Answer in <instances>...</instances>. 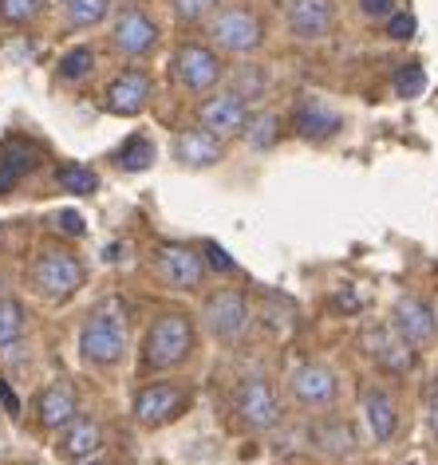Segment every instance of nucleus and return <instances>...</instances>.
<instances>
[{
	"label": "nucleus",
	"instance_id": "nucleus-1",
	"mask_svg": "<svg viewBox=\"0 0 438 465\" xmlns=\"http://www.w3.org/2000/svg\"><path fill=\"white\" fill-rule=\"evenodd\" d=\"M79 355L91 367H119L126 355V308L123 300H103L79 331Z\"/></svg>",
	"mask_w": 438,
	"mask_h": 465
},
{
	"label": "nucleus",
	"instance_id": "nucleus-2",
	"mask_svg": "<svg viewBox=\"0 0 438 465\" xmlns=\"http://www.w3.org/2000/svg\"><path fill=\"white\" fill-rule=\"evenodd\" d=\"M194 355V320L186 312H163L143 340L146 371H174Z\"/></svg>",
	"mask_w": 438,
	"mask_h": 465
},
{
	"label": "nucleus",
	"instance_id": "nucleus-3",
	"mask_svg": "<svg viewBox=\"0 0 438 465\" xmlns=\"http://www.w3.org/2000/svg\"><path fill=\"white\" fill-rule=\"evenodd\" d=\"M28 281L44 300L64 304V300H72L79 288L87 284V269H84V261H79L72 249L48 245V249L36 252V261H32V269H28Z\"/></svg>",
	"mask_w": 438,
	"mask_h": 465
},
{
	"label": "nucleus",
	"instance_id": "nucleus-4",
	"mask_svg": "<svg viewBox=\"0 0 438 465\" xmlns=\"http://www.w3.org/2000/svg\"><path fill=\"white\" fill-rule=\"evenodd\" d=\"M190 406V391L178 387V382H151V387H143L134 394V422L146 426V430H158L166 422H174V418Z\"/></svg>",
	"mask_w": 438,
	"mask_h": 465
},
{
	"label": "nucleus",
	"instance_id": "nucleus-5",
	"mask_svg": "<svg viewBox=\"0 0 438 465\" xmlns=\"http://www.w3.org/2000/svg\"><path fill=\"white\" fill-rule=\"evenodd\" d=\"M174 72H178V84L186 87L190 95H205V91H214L222 84L225 67L217 60V52L205 48V44H182L174 55Z\"/></svg>",
	"mask_w": 438,
	"mask_h": 465
},
{
	"label": "nucleus",
	"instance_id": "nucleus-6",
	"mask_svg": "<svg viewBox=\"0 0 438 465\" xmlns=\"http://www.w3.org/2000/svg\"><path fill=\"white\" fill-rule=\"evenodd\" d=\"M154 272L166 288H178V292H194L205 281V257L190 245H163L154 257Z\"/></svg>",
	"mask_w": 438,
	"mask_h": 465
},
{
	"label": "nucleus",
	"instance_id": "nucleus-7",
	"mask_svg": "<svg viewBox=\"0 0 438 465\" xmlns=\"http://www.w3.org/2000/svg\"><path fill=\"white\" fill-rule=\"evenodd\" d=\"M210 36H214L217 48L237 52V55H249V52L261 48L264 32H261L257 13H249V8H225V13L214 20Z\"/></svg>",
	"mask_w": 438,
	"mask_h": 465
},
{
	"label": "nucleus",
	"instance_id": "nucleus-8",
	"mask_svg": "<svg viewBox=\"0 0 438 465\" xmlns=\"http://www.w3.org/2000/svg\"><path fill=\"white\" fill-rule=\"evenodd\" d=\"M237 414H241V422H245L249 430H269V426L281 422V402H276L273 382L261 379V375L241 379V387H237Z\"/></svg>",
	"mask_w": 438,
	"mask_h": 465
},
{
	"label": "nucleus",
	"instance_id": "nucleus-9",
	"mask_svg": "<svg viewBox=\"0 0 438 465\" xmlns=\"http://www.w3.org/2000/svg\"><path fill=\"white\" fill-rule=\"evenodd\" d=\"M151 95H154V84L146 72H138V67H126L123 75L111 79L107 95H103V107L111 114H123V119H134V114H143L151 107Z\"/></svg>",
	"mask_w": 438,
	"mask_h": 465
},
{
	"label": "nucleus",
	"instance_id": "nucleus-10",
	"mask_svg": "<svg viewBox=\"0 0 438 465\" xmlns=\"http://www.w3.org/2000/svg\"><path fill=\"white\" fill-rule=\"evenodd\" d=\"M391 328H395L411 347H431L438 340V316L434 308L419 296H403L391 312Z\"/></svg>",
	"mask_w": 438,
	"mask_h": 465
},
{
	"label": "nucleus",
	"instance_id": "nucleus-11",
	"mask_svg": "<svg viewBox=\"0 0 438 465\" xmlns=\"http://www.w3.org/2000/svg\"><path fill=\"white\" fill-rule=\"evenodd\" d=\"M284 20L296 40H324L336 25V0H284Z\"/></svg>",
	"mask_w": 438,
	"mask_h": 465
},
{
	"label": "nucleus",
	"instance_id": "nucleus-12",
	"mask_svg": "<svg viewBox=\"0 0 438 465\" xmlns=\"http://www.w3.org/2000/svg\"><path fill=\"white\" fill-rule=\"evenodd\" d=\"M205 328H210L217 340H237L249 328V300L241 292H217L205 300Z\"/></svg>",
	"mask_w": 438,
	"mask_h": 465
},
{
	"label": "nucleus",
	"instance_id": "nucleus-13",
	"mask_svg": "<svg viewBox=\"0 0 438 465\" xmlns=\"http://www.w3.org/2000/svg\"><path fill=\"white\" fill-rule=\"evenodd\" d=\"M198 123L205 131H214L217 138H234L249 126V107L241 95H234V91H222V95L205 99L198 107Z\"/></svg>",
	"mask_w": 438,
	"mask_h": 465
},
{
	"label": "nucleus",
	"instance_id": "nucleus-14",
	"mask_svg": "<svg viewBox=\"0 0 438 465\" xmlns=\"http://www.w3.org/2000/svg\"><path fill=\"white\" fill-rule=\"evenodd\" d=\"M293 394L301 406H308V411L332 406L340 394V379H336V371L324 367V363H304V367L293 371Z\"/></svg>",
	"mask_w": 438,
	"mask_h": 465
},
{
	"label": "nucleus",
	"instance_id": "nucleus-15",
	"mask_svg": "<svg viewBox=\"0 0 438 465\" xmlns=\"http://www.w3.org/2000/svg\"><path fill=\"white\" fill-rule=\"evenodd\" d=\"M363 347H367V355H372L383 371L407 375V371L414 367V347L403 340L395 328H367L363 331Z\"/></svg>",
	"mask_w": 438,
	"mask_h": 465
},
{
	"label": "nucleus",
	"instance_id": "nucleus-16",
	"mask_svg": "<svg viewBox=\"0 0 438 465\" xmlns=\"http://www.w3.org/2000/svg\"><path fill=\"white\" fill-rule=\"evenodd\" d=\"M174 158L190 170H210L225 158V138H217L205 126H190V131H182L174 138Z\"/></svg>",
	"mask_w": 438,
	"mask_h": 465
},
{
	"label": "nucleus",
	"instance_id": "nucleus-17",
	"mask_svg": "<svg viewBox=\"0 0 438 465\" xmlns=\"http://www.w3.org/2000/svg\"><path fill=\"white\" fill-rule=\"evenodd\" d=\"M111 40L123 55H146L158 44V25L146 13H138V8H126V13L114 20Z\"/></svg>",
	"mask_w": 438,
	"mask_h": 465
},
{
	"label": "nucleus",
	"instance_id": "nucleus-18",
	"mask_svg": "<svg viewBox=\"0 0 438 465\" xmlns=\"http://www.w3.org/2000/svg\"><path fill=\"white\" fill-rule=\"evenodd\" d=\"M36 418H40L44 430L72 426L79 418V394H75L72 382H52V387H44L40 399H36Z\"/></svg>",
	"mask_w": 438,
	"mask_h": 465
},
{
	"label": "nucleus",
	"instance_id": "nucleus-19",
	"mask_svg": "<svg viewBox=\"0 0 438 465\" xmlns=\"http://www.w3.org/2000/svg\"><path fill=\"white\" fill-rule=\"evenodd\" d=\"M360 402H363V422H367V430H372V438L375 441H391V438H395V430H399L395 399H391L383 387H375V382H363Z\"/></svg>",
	"mask_w": 438,
	"mask_h": 465
},
{
	"label": "nucleus",
	"instance_id": "nucleus-20",
	"mask_svg": "<svg viewBox=\"0 0 438 465\" xmlns=\"http://www.w3.org/2000/svg\"><path fill=\"white\" fill-rule=\"evenodd\" d=\"M40 166V146L28 143V138H8L5 146H0V193H8L13 185L25 178V173H32Z\"/></svg>",
	"mask_w": 438,
	"mask_h": 465
},
{
	"label": "nucleus",
	"instance_id": "nucleus-21",
	"mask_svg": "<svg viewBox=\"0 0 438 465\" xmlns=\"http://www.w3.org/2000/svg\"><path fill=\"white\" fill-rule=\"evenodd\" d=\"M293 126H296V134H301V138H308V143H324V138L340 134L343 119H340L336 111H328L324 103L313 99V103H301V107H296Z\"/></svg>",
	"mask_w": 438,
	"mask_h": 465
},
{
	"label": "nucleus",
	"instance_id": "nucleus-22",
	"mask_svg": "<svg viewBox=\"0 0 438 465\" xmlns=\"http://www.w3.org/2000/svg\"><path fill=\"white\" fill-rule=\"evenodd\" d=\"M99 450H103V426L95 422V418H75L72 426H64V441H60L64 458L91 461Z\"/></svg>",
	"mask_w": 438,
	"mask_h": 465
},
{
	"label": "nucleus",
	"instance_id": "nucleus-23",
	"mask_svg": "<svg viewBox=\"0 0 438 465\" xmlns=\"http://www.w3.org/2000/svg\"><path fill=\"white\" fill-rule=\"evenodd\" d=\"M114 166H119L123 173L151 170V166H154V143H151L146 134H131L119 150H114Z\"/></svg>",
	"mask_w": 438,
	"mask_h": 465
},
{
	"label": "nucleus",
	"instance_id": "nucleus-24",
	"mask_svg": "<svg viewBox=\"0 0 438 465\" xmlns=\"http://www.w3.org/2000/svg\"><path fill=\"white\" fill-rule=\"evenodd\" d=\"M25 304L13 296H0V351H8V347L20 343V335H25Z\"/></svg>",
	"mask_w": 438,
	"mask_h": 465
},
{
	"label": "nucleus",
	"instance_id": "nucleus-25",
	"mask_svg": "<svg viewBox=\"0 0 438 465\" xmlns=\"http://www.w3.org/2000/svg\"><path fill=\"white\" fill-rule=\"evenodd\" d=\"M313 438H316V446L328 450V453H352L355 450L352 426L340 422V418H332V422H316L313 426Z\"/></svg>",
	"mask_w": 438,
	"mask_h": 465
},
{
	"label": "nucleus",
	"instance_id": "nucleus-26",
	"mask_svg": "<svg viewBox=\"0 0 438 465\" xmlns=\"http://www.w3.org/2000/svg\"><path fill=\"white\" fill-rule=\"evenodd\" d=\"M55 185L67 193H95L99 190V173L84 166V162H64L60 170H55Z\"/></svg>",
	"mask_w": 438,
	"mask_h": 465
},
{
	"label": "nucleus",
	"instance_id": "nucleus-27",
	"mask_svg": "<svg viewBox=\"0 0 438 465\" xmlns=\"http://www.w3.org/2000/svg\"><path fill=\"white\" fill-rule=\"evenodd\" d=\"M67 5V20H72V28H95L103 16H107L111 0H64Z\"/></svg>",
	"mask_w": 438,
	"mask_h": 465
},
{
	"label": "nucleus",
	"instance_id": "nucleus-28",
	"mask_svg": "<svg viewBox=\"0 0 438 465\" xmlns=\"http://www.w3.org/2000/svg\"><path fill=\"white\" fill-rule=\"evenodd\" d=\"M44 8H48V0H0V20L13 28H25L44 13Z\"/></svg>",
	"mask_w": 438,
	"mask_h": 465
},
{
	"label": "nucleus",
	"instance_id": "nucleus-29",
	"mask_svg": "<svg viewBox=\"0 0 438 465\" xmlns=\"http://www.w3.org/2000/svg\"><path fill=\"white\" fill-rule=\"evenodd\" d=\"M276 138H281V114L276 111H264L257 119H249V146L253 150H269Z\"/></svg>",
	"mask_w": 438,
	"mask_h": 465
},
{
	"label": "nucleus",
	"instance_id": "nucleus-30",
	"mask_svg": "<svg viewBox=\"0 0 438 465\" xmlns=\"http://www.w3.org/2000/svg\"><path fill=\"white\" fill-rule=\"evenodd\" d=\"M91 72H95V52L91 48H72L60 60V79L64 84H79V79H87Z\"/></svg>",
	"mask_w": 438,
	"mask_h": 465
},
{
	"label": "nucleus",
	"instance_id": "nucleus-31",
	"mask_svg": "<svg viewBox=\"0 0 438 465\" xmlns=\"http://www.w3.org/2000/svg\"><path fill=\"white\" fill-rule=\"evenodd\" d=\"M217 5H222V0H170L174 16H178V20H186V25H198V20L214 16V13H217Z\"/></svg>",
	"mask_w": 438,
	"mask_h": 465
},
{
	"label": "nucleus",
	"instance_id": "nucleus-32",
	"mask_svg": "<svg viewBox=\"0 0 438 465\" xmlns=\"http://www.w3.org/2000/svg\"><path fill=\"white\" fill-rule=\"evenodd\" d=\"M426 91V72L419 64H407L403 72L395 75V95H403V99H419Z\"/></svg>",
	"mask_w": 438,
	"mask_h": 465
},
{
	"label": "nucleus",
	"instance_id": "nucleus-33",
	"mask_svg": "<svg viewBox=\"0 0 438 465\" xmlns=\"http://www.w3.org/2000/svg\"><path fill=\"white\" fill-rule=\"evenodd\" d=\"M205 264H210V269H217V272H237V261L229 257V252L222 249V245H214V241H205Z\"/></svg>",
	"mask_w": 438,
	"mask_h": 465
},
{
	"label": "nucleus",
	"instance_id": "nucleus-34",
	"mask_svg": "<svg viewBox=\"0 0 438 465\" xmlns=\"http://www.w3.org/2000/svg\"><path fill=\"white\" fill-rule=\"evenodd\" d=\"M55 229L67 232V237H84V232H87L84 217H79L75 209H64V213H55Z\"/></svg>",
	"mask_w": 438,
	"mask_h": 465
},
{
	"label": "nucleus",
	"instance_id": "nucleus-35",
	"mask_svg": "<svg viewBox=\"0 0 438 465\" xmlns=\"http://www.w3.org/2000/svg\"><path fill=\"white\" fill-rule=\"evenodd\" d=\"M387 36L391 40H411L414 36V16L411 13H395V16H391V25H387Z\"/></svg>",
	"mask_w": 438,
	"mask_h": 465
},
{
	"label": "nucleus",
	"instance_id": "nucleus-36",
	"mask_svg": "<svg viewBox=\"0 0 438 465\" xmlns=\"http://www.w3.org/2000/svg\"><path fill=\"white\" fill-rule=\"evenodd\" d=\"M360 13L367 20H387L391 13H395V0H360Z\"/></svg>",
	"mask_w": 438,
	"mask_h": 465
},
{
	"label": "nucleus",
	"instance_id": "nucleus-37",
	"mask_svg": "<svg viewBox=\"0 0 438 465\" xmlns=\"http://www.w3.org/2000/svg\"><path fill=\"white\" fill-rule=\"evenodd\" d=\"M0 402H5V414L20 418V399H16V391L8 387V379H0Z\"/></svg>",
	"mask_w": 438,
	"mask_h": 465
},
{
	"label": "nucleus",
	"instance_id": "nucleus-38",
	"mask_svg": "<svg viewBox=\"0 0 438 465\" xmlns=\"http://www.w3.org/2000/svg\"><path fill=\"white\" fill-rule=\"evenodd\" d=\"M426 411H431V430H434V438H438V382L431 387V402H426Z\"/></svg>",
	"mask_w": 438,
	"mask_h": 465
},
{
	"label": "nucleus",
	"instance_id": "nucleus-39",
	"mask_svg": "<svg viewBox=\"0 0 438 465\" xmlns=\"http://www.w3.org/2000/svg\"><path fill=\"white\" fill-rule=\"evenodd\" d=\"M87 465H107V461H87Z\"/></svg>",
	"mask_w": 438,
	"mask_h": 465
}]
</instances>
